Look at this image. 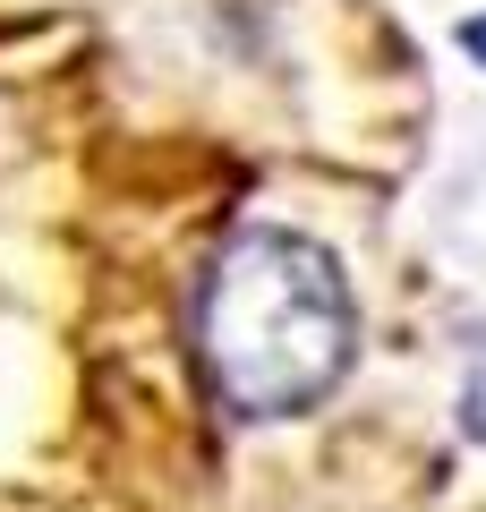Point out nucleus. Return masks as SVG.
I'll use <instances>...</instances> for the list:
<instances>
[{
	"instance_id": "f257e3e1",
	"label": "nucleus",
	"mask_w": 486,
	"mask_h": 512,
	"mask_svg": "<svg viewBox=\"0 0 486 512\" xmlns=\"http://www.w3.org/2000/svg\"><path fill=\"white\" fill-rule=\"evenodd\" d=\"M197 350L239 419L316 410L359 350V308H350L333 248H316L307 231H273V222L239 231L197 291Z\"/></svg>"
},
{
	"instance_id": "f03ea898",
	"label": "nucleus",
	"mask_w": 486,
	"mask_h": 512,
	"mask_svg": "<svg viewBox=\"0 0 486 512\" xmlns=\"http://www.w3.org/2000/svg\"><path fill=\"white\" fill-rule=\"evenodd\" d=\"M461 43H469L478 60H486V18H469V26H461Z\"/></svg>"
}]
</instances>
